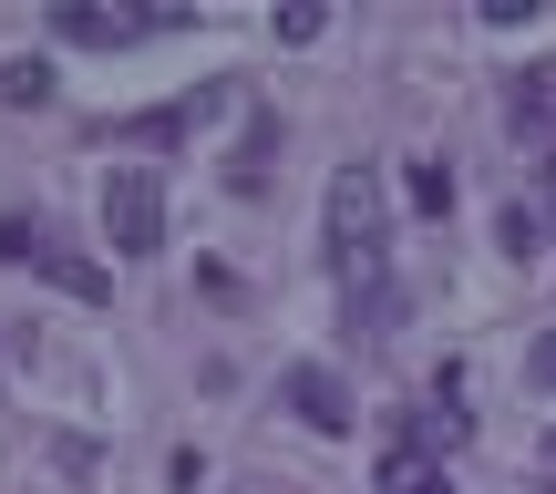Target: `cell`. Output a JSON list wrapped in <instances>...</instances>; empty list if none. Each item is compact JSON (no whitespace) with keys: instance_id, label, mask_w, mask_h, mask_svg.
<instances>
[{"instance_id":"cell-1","label":"cell","mask_w":556,"mask_h":494,"mask_svg":"<svg viewBox=\"0 0 556 494\" xmlns=\"http://www.w3.org/2000/svg\"><path fill=\"white\" fill-rule=\"evenodd\" d=\"M319 248H330L340 289L392 278V197H381V165H340L330 176V197H319Z\"/></svg>"},{"instance_id":"cell-2","label":"cell","mask_w":556,"mask_h":494,"mask_svg":"<svg viewBox=\"0 0 556 494\" xmlns=\"http://www.w3.org/2000/svg\"><path fill=\"white\" fill-rule=\"evenodd\" d=\"M0 268L52 278L62 299H114V268H103V257H73L52 227H31V217H0Z\"/></svg>"},{"instance_id":"cell-3","label":"cell","mask_w":556,"mask_h":494,"mask_svg":"<svg viewBox=\"0 0 556 494\" xmlns=\"http://www.w3.org/2000/svg\"><path fill=\"white\" fill-rule=\"evenodd\" d=\"M103 248L114 257H155L165 248V176L155 165H114L103 176Z\"/></svg>"},{"instance_id":"cell-4","label":"cell","mask_w":556,"mask_h":494,"mask_svg":"<svg viewBox=\"0 0 556 494\" xmlns=\"http://www.w3.org/2000/svg\"><path fill=\"white\" fill-rule=\"evenodd\" d=\"M52 31L73 41V52H135V41L176 31V21H155V11H93V0H62V11H52Z\"/></svg>"},{"instance_id":"cell-5","label":"cell","mask_w":556,"mask_h":494,"mask_svg":"<svg viewBox=\"0 0 556 494\" xmlns=\"http://www.w3.org/2000/svg\"><path fill=\"white\" fill-rule=\"evenodd\" d=\"M278 402H289V413L309 422V433H351V422H361L330 360H289V371H278Z\"/></svg>"},{"instance_id":"cell-6","label":"cell","mask_w":556,"mask_h":494,"mask_svg":"<svg viewBox=\"0 0 556 494\" xmlns=\"http://www.w3.org/2000/svg\"><path fill=\"white\" fill-rule=\"evenodd\" d=\"M371 494H454V474H443V454H422V443H392V454L371 464Z\"/></svg>"},{"instance_id":"cell-7","label":"cell","mask_w":556,"mask_h":494,"mask_svg":"<svg viewBox=\"0 0 556 494\" xmlns=\"http://www.w3.org/2000/svg\"><path fill=\"white\" fill-rule=\"evenodd\" d=\"M217 114V93H197V103H155V114H135V124H114L124 144H144V155H165V144H186L197 124Z\"/></svg>"},{"instance_id":"cell-8","label":"cell","mask_w":556,"mask_h":494,"mask_svg":"<svg viewBox=\"0 0 556 494\" xmlns=\"http://www.w3.org/2000/svg\"><path fill=\"white\" fill-rule=\"evenodd\" d=\"M268 155H278V114H248L238 155H227V186H238V197H258V186H268Z\"/></svg>"},{"instance_id":"cell-9","label":"cell","mask_w":556,"mask_h":494,"mask_svg":"<svg viewBox=\"0 0 556 494\" xmlns=\"http://www.w3.org/2000/svg\"><path fill=\"white\" fill-rule=\"evenodd\" d=\"M516 124H556V52L516 73Z\"/></svg>"},{"instance_id":"cell-10","label":"cell","mask_w":556,"mask_h":494,"mask_svg":"<svg viewBox=\"0 0 556 494\" xmlns=\"http://www.w3.org/2000/svg\"><path fill=\"white\" fill-rule=\"evenodd\" d=\"M402 197H413V217H454V165H413Z\"/></svg>"},{"instance_id":"cell-11","label":"cell","mask_w":556,"mask_h":494,"mask_svg":"<svg viewBox=\"0 0 556 494\" xmlns=\"http://www.w3.org/2000/svg\"><path fill=\"white\" fill-rule=\"evenodd\" d=\"M0 103H11V114H41V103H52V73H41V62H0Z\"/></svg>"},{"instance_id":"cell-12","label":"cell","mask_w":556,"mask_h":494,"mask_svg":"<svg viewBox=\"0 0 556 494\" xmlns=\"http://www.w3.org/2000/svg\"><path fill=\"white\" fill-rule=\"evenodd\" d=\"M392 319H402V289H392V278L351 289V330H392Z\"/></svg>"},{"instance_id":"cell-13","label":"cell","mask_w":556,"mask_h":494,"mask_svg":"<svg viewBox=\"0 0 556 494\" xmlns=\"http://www.w3.org/2000/svg\"><path fill=\"white\" fill-rule=\"evenodd\" d=\"M495 238H505V257H536V248H546V217H536V206L516 197V206L495 217Z\"/></svg>"},{"instance_id":"cell-14","label":"cell","mask_w":556,"mask_h":494,"mask_svg":"<svg viewBox=\"0 0 556 494\" xmlns=\"http://www.w3.org/2000/svg\"><path fill=\"white\" fill-rule=\"evenodd\" d=\"M526 371H536V381H546V392H556V330L536 340V360H526Z\"/></svg>"},{"instance_id":"cell-15","label":"cell","mask_w":556,"mask_h":494,"mask_svg":"<svg viewBox=\"0 0 556 494\" xmlns=\"http://www.w3.org/2000/svg\"><path fill=\"white\" fill-rule=\"evenodd\" d=\"M536 217H556V155H546V176H536Z\"/></svg>"}]
</instances>
